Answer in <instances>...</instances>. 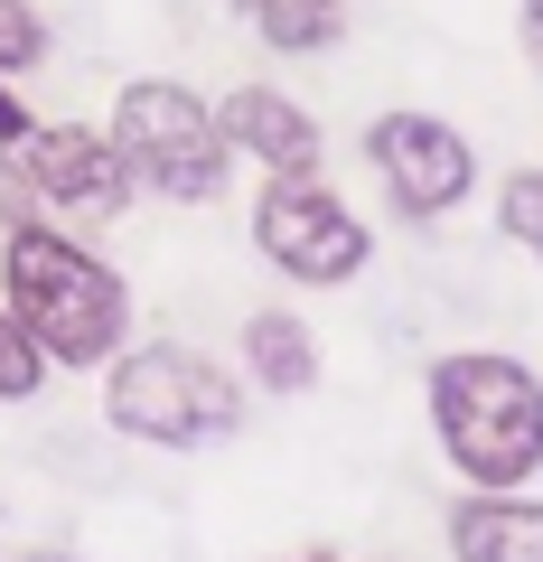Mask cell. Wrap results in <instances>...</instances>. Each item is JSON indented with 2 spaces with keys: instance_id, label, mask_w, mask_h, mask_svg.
<instances>
[{
  "instance_id": "52a82bcc",
  "label": "cell",
  "mask_w": 543,
  "mask_h": 562,
  "mask_svg": "<svg viewBox=\"0 0 543 562\" xmlns=\"http://www.w3.org/2000/svg\"><path fill=\"white\" fill-rule=\"evenodd\" d=\"M10 150H20L29 198H38L47 225L94 235V225H113L122 206H132V179H122L103 122H29V140H10Z\"/></svg>"
},
{
  "instance_id": "2e32d148",
  "label": "cell",
  "mask_w": 543,
  "mask_h": 562,
  "mask_svg": "<svg viewBox=\"0 0 543 562\" xmlns=\"http://www.w3.org/2000/svg\"><path fill=\"white\" fill-rule=\"evenodd\" d=\"M29 122H38V113H29V103H20V85L0 76V140H29Z\"/></svg>"
},
{
  "instance_id": "8fae6325",
  "label": "cell",
  "mask_w": 543,
  "mask_h": 562,
  "mask_svg": "<svg viewBox=\"0 0 543 562\" xmlns=\"http://www.w3.org/2000/svg\"><path fill=\"white\" fill-rule=\"evenodd\" d=\"M272 57H328L347 38V0H225Z\"/></svg>"
},
{
  "instance_id": "9c48e42d",
  "label": "cell",
  "mask_w": 543,
  "mask_h": 562,
  "mask_svg": "<svg viewBox=\"0 0 543 562\" xmlns=\"http://www.w3.org/2000/svg\"><path fill=\"white\" fill-rule=\"evenodd\" d=\"M450 562H543V497H524V487H468L450 506Z\"/></svg>"
},
{
  "instance_id": "ac0fdd59",
  "label": "cell",
  "mask_w": 543,
  "mask_h": 562,
  "mask_svg": "<svg viewBox=\"0 0 543 562\" xmlns=\"http://www.w3.org/2000/svg\"><path fill=\"white\" fill-rule=\"evenodd\" d=\"M282 562H338V553H282Z\"/></svg>"
},
{
  "instance_id": "7a4b0ae2",
  "label": "cell",
  "mask_w": 543,
  "mask_h": 562,
  "mask_svg": "<svg viewBox=\"0 0 543 562\" xmlns=\"http://www.w3.org/2000/svg\"><path fill=\"white\" fill-rule=\"evenodd\" d=\"M431 441L468 487H524L543 479V375L497 347H450L422 375Z\"/></svg>"
},
{
  "instance_id": "5bb4252c",
  "label": "cell",
  "mask_w": 543,
  "mask_h": 562,
  "mask_svg": "<svg viewBox=\"0 0 543 562\" xmlns=\"http://www.w3.org/2000/svg\"><path fill=\"white\" fill-rule=\"evenodd\" d=\"M38 384H47V357L29 347V328L10 319V310H0V403H29Z\"/></svg>"
},
{
  "instance_id": "8992f818",
  "label": "cell",
  "mask_w": 543,
  "mask_h": 562,
  "mask_svg": "<svg viewBox=\"0 0 543 562\" xmlns=\"http://www.w3.org/2000/svg\"><path fill=\"white\" fill-rule=\"evenodd\" d=\"M365 160H375L394 216H412V225L460 216L468 188H478V150H468V132L441 122V113H422V103H394V113L365 122Z\"/></svg>"
},
{
  "instance_id": "9a60e30c",
  "label": "cell",
  "mask_w": 543,
  "mask_h": 562,
  "mask_svg": "<svg viewBox=\"0 0 543 562\" xmlns=\"http://www.w3.org/2000/svg\"><path fill=\"white\" fill-rule=\"evenodd\" d=\"M38 216V198H29V169H20V150L0 140V225H29Z\"/></svg>"
},
{
  "instance_id": "e0dca14e",
  "label": "cell",
  "mask_w": 543,
  "mask_h": 562,
  "mask_svg": "<svg viewBox=\"0 0 543 562\" xmlns=\"http://www.w3.org/2000/svg\"><path fill=\"white\" fill-rule=\"evenodd\" d=\"M516 38H524V57H534V76H543V0H516Z\"/></svg>"
},
{
  "instance_id": "30bf717a",
  "label": "cell",
  "mask_w": 543,
  "mask_h": 562,
  "mask_svg": "<svg viewBox=\"0 0 543 562\" xmlns=\"http://www.w3.org/2000/svg\"><path fill=\"white\" fill-rule=\"evenodd\" d=\"M235 347H244V375H253L262 394H282V403L319 384V338H309L301 310H253Z\"/></svg>"
},
{
  "instance_id": "4fadbf2b",
  "label": "cell",
  "mask_w": 543,
  "mask_h": 562,
  "mask_svg": "<svg viewBox=\"0 0 543 562\" xmlns=\"http://www.w3.org/2000/svg\"><path fill=\"white\" fill-rule=\"evenodd\" d=\"M38 66H47V20L29 0H0V76L20 85V76H38Z\"/></svg>"
},
{
  "instance_id": "5b68a950",
  "label": "cell",
  "mask_w": 543,
  "mask_h": 562,
  "mask_svg": "<svg viewBox=\"0 0 543 562\" xmlns=\"http://www.w3.org/2000/svg\"><path fill=\"white\" fill-rule=\"evenodd\" d=\"M253 254L282 281H301V291H347V281L375 262V235H365V216L328 179H262Z\"/></svg>"
},
{
  "instance_id": "3957f363",
  "label": "cell",
  "mask_w": 543,
  "mask_h": 562,
  "mask_svg": "<svg viewBox=\"0 0 543 562\" xmlns=\"http://www.w3.org/2000/svg\"><path fill=\"white\" fill-rule=\"evenodd\" d=\"M103 140H113L132 198H160V206H216L225 169H235L216 103L179 76H132L113 94V113H103Z\"/></svg>"
},
{
  "instance_id": "7c38bea8",
  "label": "cell",
  "mask_w": 543,
  "mask_h": 562,
  "mask_svg": "<svg viewBox=\"0 0 543 562\" xmlns=\"http://www.w3.org/2000/svg\"><path fill=\"white\" fill-rule=\"evenodd\" d=\"M497 225H506V244H524L543 262V169H506L497 179Z\"/></svg>"
},
{
  "instance_id": "d6986e66",
  "label": "cell",
  "mask_w": 543,
  "mask_h": 562,
  "mask_svg": "<svg viewBox=\"0 0 543 562\" xmlns=\"http://www.w3.org/2000/svg\"><path fill=\"white\" fill-rule=\"evenodd\" d=\"M20 562H66V553H20Z\"/></svg>"
},
{
  "instance_id": "277c9868",
  "label": "cell",
  "mask_w": 543,
  "mask_h": 562,
  "mask_svg": "<svg viewBox=\"0 0 543 562\" xmlns=\"http://www.w3.org/2000/svg\"><path fill=\"white\" fill-rule=\"evenodd\" d=\"M103 422L142 450H216L244 431V384L179 338H132L103 366Z\"/></svg>"
},
{
  "instance_id": "ba28073f",
  "label": "cell",
  "mask_w": 543,
  "mask_h": 562,
  "mask_svg": "<svg viewBox=\"0 0 543 562\" xmlns=\"http://www.w3.org/2000/svg\"><path fill=\"white\" fill-rule=\"evenodd\" d=\"M216 122H225V140H235V160H253L262 179H319V160H328L319 113L291 103L282 85H225Z\"/></svg>"
},
{
  "instance_id": "6da1fadb",
  "label": "cell",
  "mask_w": 543,
  "mask_h": 562,
  "mask_svg": "<svg viewBox=\"0 0 543 562\" xmlns=\"http://www.w3.org/2000/svg\"><path fill=\"white\" fill-rule=\"evenodd\" d=\"M0 310L29 328L47 366L66 375H103L132 347V281L76 235V225H0Z\"/></svg>"
}]
</instances>
